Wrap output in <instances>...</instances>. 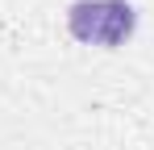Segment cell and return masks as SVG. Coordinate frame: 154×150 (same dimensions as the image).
Returning a JSON list of instances; mask_svg holds the SVG:
<instances>
[{
	"mask_svg": "<svg viewBox=\"0 0 154 150\" xmlns=\"http://www.w3.org/2000/svg\"><path fill=\"white\" fill-rule=\"evenodd\" d=\"M67 29L83 46L121 50L137 33V8L129 0H75L67 4Z\"/></svg>",
	"mask_w": 154,
	"mask_h": 150,
	"instance_id": "obj_1",
	"label": "cell"
}]
</instances>
